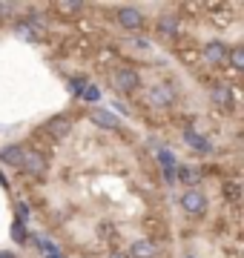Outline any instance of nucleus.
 Segmentation results:
<instances>
[{"mask_svg":"<svg viewBox=\"0 0 244 258\" xmlns=\"http://www.w3.org/2000/svg\"><path fill=\"white\" fill-rule=\"evenodd\" d=\"M112 86H115V92H135L138 86H141V78H138V72L132 69V66H121V69H115L112 75Z\"/></svg>","mask_w":244,"mask_h":258,"instance_id":"nucleus-1","label":"nucleus"},{"mask_svg":"<svg viewBox=\"0 0 244 258\" xmlns=\"http://www.w3.org/2000/svg\"><path fill=\"white\" fill-rule=\"evenodd\" d=\"M150 103L152 106H158V109H167V106H172L175 103V89L172 86H167V83H155V86H150Z\"/></svg>","mask_w":244,"mask_h":258,"instance_id":"nucleus-2","label":"nucleus"},{"mask_svg":"<svg viewBox=\"0 0 244 258\" xmlns=\"http://www.w3.org/2000/svg\"><path fill=\"white\" fill-rule=\"evenodd\" d=\"M181 207L187 215H204L207 212V195L198 192V189H187V192L181 195Z\"/></svg>","mask_w":244,"mask_h":258,"instance_id":"nucleus-3","label":"nucleus"},{"mask_svg":"<svg viewBox=\"0 0 244 258\" xmlns=\"http://www.w3.org/2000/svg\"><path fill=\"white\" fill-rule=\"evenodd\" d=\"M115 20H118L124 29H130V32H138V29L144 26V15L135 9V6H124V9H118Z\"/></svg>","mask_w":244,"mask_h":258,"instance_id":"nucleus-4","label":"nucleus"},{"mask_svg":"<svg viewBox=\"0 0 244 258\" xmlns=\"http://www.w3.org/2000/svg\"><path fill=\"white\" fill-rule=\"evenodd\" d=\"M20 169H23V172H29L32 178H43V175H46V158L40 155V152H26V155H23Z\"/></svg>","mask_w":244,"mask_h":258,"instance_id":"nucleus-5","label":"nucleus"},{"mask_svg":"<svg viewBox=\"0 0 244 258\" xmlns=\"http://www.w3.org/2000/svg\"><path fill=\"white\" fill-rule=\"evenodd\" d=\"M227 43H221V40H210V43H204V57H207V63H213V66H221L227 60Z\"/></svg>","mask_w":244,"mask_h":258,"instance_id":"nucleus-6","label":"nucleus"},{"mask_svg":"<svg viewBox=\"0 0 244 258\" xmlns=\"http://www.w3.org/2000/svg\"><path fill=\"white\" fill-rule=\"evenodd\" d=\"M210 98H213V103H216L218 109H224V112H233V109H235L233 89H230V86H213Z\"/></svg>","mask_w":244,"mask_h":258,"instance_id":"nucleus-7","label":"nucleus"},{"mask_svg":"<svg viewBox=\"0 0 244 258\" xmlns=\"http://www.w3.org/2000/svg\"><path fill=\"white\" fill-rule=\"evenodd\" d=\"M89 118H92L98 126H103V129H121L118 115H115V112H109V109H101V106H95V109L89 112Z\"/></svg>","mask_w":244,"mask_h":258,"instance_id":"nucleus-8","label":"nucleus"},{"mask_svg":"<svg viewBox=\"0 0 244 258\" xmlns=\"http://www.w3.org/2000/svg\"><path fill=\"white\" fill-rule=\"evenodd\" d=\"M158 164H161V169H164L167 184H175V169H178V164H175V155H172L169 149H158Z\"/></svg>","mask_w":244,"mask_h":258,"instance_id":"nucleus-9","label":"nucleus"},{"mask_svg":"<svg viewBox=\"0 0 244 258\" xmlns=\"http://www.w3.org/2000/svg\"><path fill=\"white\" fill-rule=\"evenodd\" d=\"M46 132L52 138H66V135L72 132V120L66 118V115H57V118L46 120Z\"/></svg>","mask_w":244,"mask_h":258,"instance_id":"nucleus-10","label":"nucleus"},{"mask_svg":"<svg viewBox=\"0 0 244 258\" xmlns=\"http://www.w3.org/2000/svg\"><path fill=\"white\" fill-rule=\"evenodd\" d=\"M23 155H26V149L20 147V144H9V147L0 149V158H3V164L18 166V169H20V164H23Z\"/></svg>","mask_w":244,"mask_h":258,"instance_id":"nucleus-11","label":"nucleus"},{"mask_svg":"<svg viewBox=\"0 0 244 258\" xmlns=\"http://www.w3.org/2000/svg\"><path fill=\"white\" fill-rule=\"evenodd\" d=\"M184 141H187V147H193V149H198V152H213V144L201 135V132H196V129H187L184 132Z\"/></svg>","mask_w":244,"mask_h":258,"instance_id":"nucleus-12","label":"nucleus"},{"mask_svg":"<svg viewBox=\"0 0 244 258\" xmlns=\"http://www.w3.org/2000/svg\"><path fill=\"white\" fill-rule=\"evenodd\" d=\"M152 255H155V244L141 238V241H132L130 244V255L127 258H152Z\"/></svg>","mask_w":244,"mask_h":258,"instance_id":"nucleus-13","label":"nucleus"},{"mask_svg":"<svg viewBox=\"0 0 244 258\" xmlns=\"http://www.w3.org/2000/svg\"><path fill=\"white\" fill-rule=\"evenodd\" d=\"M198 178H201V172H198L196 166H178V169H175V181L184 184V186H190V189L198 184Z\"/></svg>","mask_w":244,"mask_h":258,"instance_id":"nucleus-14","label":"nucleus"},{"mask_svg":"<svg viewBox=\"0 0 244 258\" xmlns=\"http://www.w3.org/2000/svg\"><path fill=\"white\" fill-rule=\"evenodd\" d=\"M158 32L164 37H175V35H178V18H172V15L158 18Z\"/></svg>","mask_w":244,"mask_h":258,"instance_id":"nucleus-15","label":"nucleus"},{"mask_svg":"<svg viewBox=\"0 0 244 258\" xmlns=\"http://www.w3.org/2000/svg\"><path fill=\"white\" fill-rule=\"evenodd\" d=\"M227 60H230L233 69H244V49L241 46H233L230 52H227Z\"/></svg>","mask_w":244,"mask_h":258,"instance_id":"nucleus-16","label":"nucleus"},{"mask_svg":"<svg viewBox=\"0 0 244 258\" xmlns=\"http://www.w3.org/2000/svg\"><path fill=\"white\" fill-rule=\"evenodd\" d=\"M12 238L18 241V244H23V241H26V224H23V221L12 224Z\"/></svg>","mask_w":244,"mask_h":258,"instance_id":"nucleus-17","label":"nucleus"},{"mask_svg":"<svg viewBox=\"0 0 244 258\" xmlns=\"http://www.w3.org/2000/svg\"><path fill=\"white\" fill-rule=\"evenodd\" d=\"M81 95H84V101H98V98H101V89H98V86H86Z\"/></svg>","mask_w":244,"mask_h":258,"instance_id":"nucleus-18","label":"nucleus"},{"mask_svg":"<svg viewBox=\"0 0 244 258\" xmlns=\"http://www.w3.org/2000/svg\"><path fill=\"white\" fill-rule=\"evenodd\" d=\"M130 46L132 49H150V40L147 37H130Z\"/></svg>","mask_w":244,"mask_h":258,"instance_id":"nucleus-19","label":"nucleus"},{"mask_svg":"<svg viewBox=\"0 0 244 258\" xmlns=\"http://www.w3.org/2000/svg\"><path fill=\"white\" fill-rule=\"evenodd\" d=\"M57 9L60 12H81L84 9V3H57Z\"/></svg>","mask_w":244,"mask_h":258,"instance_id":"nucleus-20","label":"nucleus"},{"mask_svg":"<svg viewBox=\"0 0 244 258\" xmlns=\"http://www.w3.org/2000/svg\"><path fill=\"white\" fill-rule=\"evenodd\" d=\"M84 86H86V81H84V78H75V81H72V92H75V95H81V92H84Z\"/></svg>","mask_w":244,"mask_h":258,"instance_id":"nucleus-21","label":"nucleus"},{"mask_svg":"<svg viewBox=\"0 0 244 258\" xmlns=\"http://www.w3.org/2000/svg\"><path fill=\"white\" fill-rule=\"evenodd\" d=\"M26 218H29V207L20 201V204H18V221H26Z\"/></svg>","mask_w":244,"mask_h":258,"instance_id":"nucleus-22","label":"nucleus"},{"mask_svg":"<svg viewBox=\"0 0 244 258\" xmlns=\"http://www.w3.org/2000/svg\"><path fill=\"white\" fill-rule=\"evenodd\" d=\"M0 15H15V6L12 3H0Z\"/></svg>","mask_w":244,"mask_h":258,"instance_id":"nucleus-23","label":"nucleus"},{"mask_svg":"<svg viewBox=\"0 0 244 258\" xmlns=\"http://www.w3.org/2000/svg\"><path fill=\"white\" fill-rule=\"evenodd\" d=\"M0 258H15V252H0Z\"/></svg>","mask_w":244,"mask_h":258,"instance_id":"nucleus-24","label":"nucleus"},{"mask_svg":"<svg viewBox=\"0 0 244 258\" xmlns=\"http://www.w3.org/2000/svg\"><path fill=\"white\" fill-rule=\"evenodd\" d=\"M109 258H127V255H124V252H112Z\"/></svg>","mask_w":244,"mask_h":258,"instance_id":"nucleus-25","label":"nucleus"},{"mask_svg":"<svg viewBox=\"0 0 244 258\" xmlns=\"http://www.w3.org/2000/svg\"><path fill=\"white\" fill-rule=\"evenodd\" d=\"M46 258H60V255H57V252H55V255H46Z\"/></svg>","mask_w":244,"mask_h":258,"instance_id":"nucleus-26","label":"nucleus"},{"mask_svg":"<svg viewBox=\"0 0 244 258\" xmlns=\"http://www.w3.org/2000/svg\"><path fill=\"white\" fill-rule=\"evenodd\" d=\"M184 258H196V255H184Z\"/></svg>","mask_w":244,"mask_h":258,"instance_id":"nucleus-27","label":"nucleus"}]
</instances>
